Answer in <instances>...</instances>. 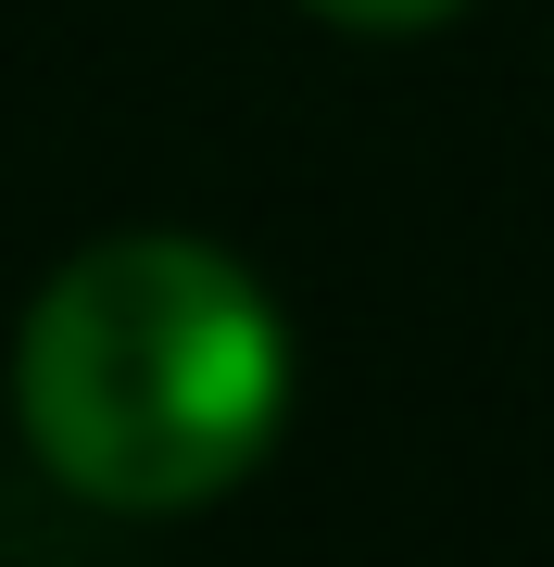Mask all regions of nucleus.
Returning a JSON list of instances; mask_svg holds the SVG:
<instances>
[{
    "mask_svg": "<svg viewBox=\"0 0 554 567\" xmlns=\"http://www.w3.org/2000/svg\"><path fill=\"white\" fill-rule=\"evenodd\" d=\"M315 13H341V25H441L453 0H315Z\"/></svg>",
    "mask_w": 554,
    "mask_h": 567,
    "instance_id": "2",
    "label": "nucleus"
},
{
    "mask_svg": "<svg viewBox=\"0 0 554 567\" xmlns=\"http://www.w3.org/2000/svg\"><path fill=\"white\" fill-rule=\"evenodd\" d=\"M278 303L202 240H102L25 316L13 404L63 492L126 517L215 505L278 429Z\"/></svg>",
    "mask_w": 554,
    "mask_h": 567,
    "instance_id": "1",
    "label": "nucleus"
}]
</instances>
